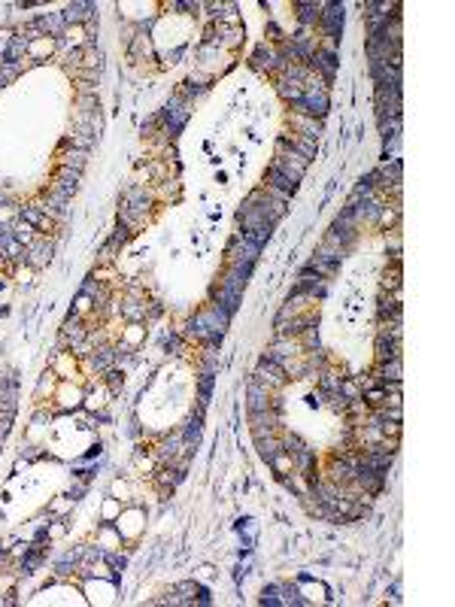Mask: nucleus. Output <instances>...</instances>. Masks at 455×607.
Returning <instances> with one entry per match:
<instances>
[{
    "label": "nucleus",
    "instance_id": "1",
    "mask_svg": "<svg viewBox=\"0 0 455 607\" xmlns=\"http://www.w3.org/2000/svg\"><path fill=\"white\" fill-rule=\"evenodd\" d=\"M270 164H273L276 170H283L286 177H292L295 182H301L304 173H307V168H310L307 158H301V155L295 152V149H288L283 137H276V152H273V161H270Z\"/></svg>",
    "mask_w": 455,
    "mask_h": 607
},
{
    "label": "nucleus",
    "instance_id": "2",
    "mask_svg": "<svg viewBox=\"0 0 455 607\" xmlns=\"http://www.w3.org/2000/svg\"><path fill=\"white\" fill-rule=\"evenodd\" d=\"M258 255H261L258 246L249 243L246 237L234 234V237H231V243H228V249H225V264H252V268H255Z\"/></svg>",
    "mask_w": 455,
    "mask_h": 607
},
{
    "label": "nucleus",
    "instance_id": "3",
    "mask_svg": "<svg viewBox=\"0 0 455 607\" xmlns=\"http://www.w3.org/2000/svg\"><path fill=\"white\" fill-rule=\"evenodd\" d=\"M188 104L182 101V97H173V101L164 106L161 110V122H164V134H170V137H176L182 128H185V122H188Z\"/></svg>",
    "mask_w": 455,
    "mask_h": 607
},
{
    "label": "nucleus",
    "instance_id": "4",
    "mask_svg": "<svg viewBox=\"0 0 455 607\" xmlns=\"http://www.w3.org/2000/svg\"><path fill=\"white\" fill-rule=\"evenodd\" d=\"M343 3H325L322 6V15H319V28L325 31V37L331 40V49L334 43L340 40V31H343Z\"/></svg>",
    "mask_w": 455,
    "mask_h": 607
},
{
    "label": "nucleus",
    "instance_id": "5",
    "mask_svg": "<svg viewBox=\"0 0 455 607\" xmlns=\"http://www.w3.org/2000/svg\"><path fill=\"white\" fill-rule=\"evenodd\" d=\"M337 52L331 46H319L316 49V55H313V61H310V70H316L319 76H322V82H325V88L334 82V76H337Z\"/></svg>",
    "mask_w": 455,
    "mask_h": 607
},
{
    "label": "nucleus",
    "instance_id": "6",
    "mask_svg": "<svg viewBox=\"0 0 455 607\" xmlns=\"http://www.w3.org/2000/svg\"><path fill=\"white\" fill-rule=\"evenodd\" d=\"M288 295H304V298H313V301H322V298L328 295V280L316 277V273L301 270V277H297V282L292 286V292H288Z\"/></svg>",
    "mask_w": 455,
    "mask_h": 607
},
{
    "label": "nucleus",
    "instance_id": "7",
    "mask_svg": "<svg viewBox=\"0 0 455 607\" xmlns=\"http://www.w3.org/2000/svg\"><path fill=\"white\" fill-rule=\"evenodd\" d=\"M240 301H243V292H234V289L222 286V282H213V286H210V304H216L222 313L234 316Z\"/></svg>",
    "mask_w": 455,
    "mask_h": 607
},
{
    "label": "nucleus",
    "instance_id": "8",
    "mask_svg": "<svg viewBox=\"0 0 455 607\" xmlns=\"http://www.w3.org/2000/svg\"><path fill=\"white\" fill-rule=\"evenodd\" d=\"M286 124L292 128V134H301V137H310V140H319V137H322V122H319V119H310V115L288 113V115H286Z\"/></svg>",
    "mask_w": 455,
    "mask_h": 607
},
{
    "label": "nucleus",
    "instance_id": "9",
    "mask_svg": "<svg viewBox=\"0 0 455 607\" xmlns=\"http://www.w3.org/2000/svg\"><path fill=\"white\" fill-rule=\"evenodd\" d=\"M286 140V146L288 149H295L301 158H307V161H313L316 158V152H319V140H310V137H301V134H292V131H283L279 134Z\"/></svg>",
    "mask_w": 455,
    "mask_h": 607
},
{
    "label": "nucleus",
    "instance_id": "10",
    "mask_svg": "<svg viewBox=\"0 0 455 607\" xmlns=\"http://www.w3.org/2000/svg\"><path fill=\"white\" fill-rule=\"evenodd\" d=\"M201 431H204V407H197L192 413V419L185 422V428H182V446H185V450H197Z\"/></svg>",
    "mask_w": 455,
    "mask_h": 607
},
{
    "label": "nucleus",
    "instance_id": "11",
    "mask_svg": "<svg viewBox=\"0 0 455 607\" xmlns=\"http://www.w3.org/2000/svg\"><path fill=\"white\" fill-rule=\"evenodd\" d=\"M34 28L40 31V37H61L67 31V22H64L61 13H49V15H37Z\"/></svg>",
    "mask_w": 455,
    "mask_h": 607
},
{
    "label": "nucleus",
    "instance_id": "12",
    "mask_svg": "<svg viewBox=\"0 0 455 607\" xmlns=\"http://www.w3.org/2000/svg\"><path fill=\"white\" fill-rule=\"evenodd\" d=\"M19 219L24 222V225H31L34 231H40V234L52 231V222H49V216L40 210V207H22V210H19Z\"/></svg>",
    "mask_w": 455,
    "mask_h": 607
},
{
    "label": "nucleus",
    "instance_id": "13",
    "mask_svg": "<svg viewBox=\"0 0 455 607\" xmlns=\"http://www.w3.org/2000/svg\"><path fill=\"white\" fill-rule=\"evenodd\" d=\"M49 259H52V243L49 240H34L31 246H24V261H31L34 268H43Z\"/></svg>",
    "mask_w": 455,
    "mask_h": 607
},
{
    "label": "nucleus",
    "instance_id": "14",
    "mask_svg": "<svg viewBox=\"0 0 455 607\" xmlns=\"http://www.w3.org/2000/svg\"><path fill=\"white\" fill-rule=\"evenodd\" d=\"M113 364H115V349H110V346H101L88 355V368L94 373H101V377L106 371H113Z\"/></svg>",
    "mask_w": 455,
    "mask_h": 607
},
{
    "label": "nucleus",
    "instance_id": "15",
    "mask_svg": "<svg viewBox=\"0 0 455 607\" xmlns=\"http://www.w3.org/2000/svg\"><path fill=\"white\" fill-rule=\"evenodd\" d=\"M61 15H64V22L67 24H85L91 15H94V3H88V0L85 3H70Z\"/></svg>",
    "mask_w": 455,
    "mask_h": 607
},
{
    "label": "nucleus",
    "instance_id": "16",
    "mask_svg": "<svg viewBox=\"0 0 455 607\" xmlns=\"http://www.w3.org/2000/svg\"><path fill=\"white\" fill-rule=\"evenodd\" d=\"M213 382H216V371H197V407H204V410L210 404Z\"/></svg>",
    "mask_w": 455,
    "mask_h": 607
},
{
    "label": "nucleus",
    "instance_id": "17",
    "mask_svg": "<svg viewBox=\"0 0 455 607\" xmlns=\"http://www.w3.org/2000/svg\"><path fill=\"white\" fill-rule=\"evenodd\" d=\"M322 6L325 3H295L297 10V19H301V24H319V15H322Z\"/></svg>",
    "mask_w": 455,
    "mask_h": 607
},
{
    "label": "nucleus",
    "instance_id": "18",
    "mask_svg": "<svg viewBox=\"0 0 455 607\" xmlns=\"http://www.w3.org/2000/svg\"><path fill=\"white\" fill-rule=\"evenodd\" d=\"M379 134H383L386 143L401 140V115H395V119H379Z\"/></svg>",
    "mask_w": 455,
    "mask_h": 607
},
{
    "label": "nucleus",
    "instance_id": "19",
    "mask_svg": "<svg viewBox=\"0 0 455 607\" xmlns=\"http://www.w3.org/2000/svg\"><path fill=\"white\" fill-rule=\"evenodd\" d=\"M104 377H106V386H110V395H119V392H122V382H125V373H119V371H106Z\"/></svg>",
    "mask_w": 455,
    "mask_h": 607
},
{
    "label": "nucleus",
    "instance_id": "20",
    "mask_svg": "<svg viewBox=\"0 0 455 607\" xmlns=\"http://www.w3.org/2000/svg\"><path fill=\"white\" fill-rule=\"evenodd\" d=\"M122 313H125L128 319H146V304L128 301V304H122Z\"/></svg>",
    "mask_w": 455,
    "mask_h": 607
},
{
    "label": "nucleus",
    "instance_id": "21",
    "mask_svg": "<svg viewBox=\"0 0 455 607\" xmlns=\"http://www.w3.org/2000/svg\"><path fill=\"white\" fill-rule=\"evenodd\" d=\"M19 73H22V67H15V64H0V88H3L6 82H13Z\"/></svg>",
    "mask_w": 455,
    "mask_h": 607
},
{
    "label": "nucleus",
    "instance_id": "22",
    "mask_svg": "<svg viewBox=\"0 0 455 607\" xmlns=\"http://www.w3.org/2000/svg\"><path fill=\"white\" fill-rule=\"evenodd\" d=\"M3 556H6V547H3V544H0V559H3Z\"/></svg>",
    "mask_w": 455,
    "mask_h": 607
}]
</instances>
